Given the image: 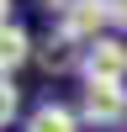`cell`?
Wrapping results in <instances>:
<instances>
[{
    "instance_id": "1",
    "label": "cell",
    "mask_w": 127,
    "mask_h": 132,
    "mask_svg": "<svg viewBox=\"0 0 127 132\" xmlns=\"http://www.w3.org/2000/svg\"><path fill=\"white\" fill-rule=\"evenodd\" d=\"M111 21V0H74L58 11V37L64 42H101V27Z\"/></svg>"
},
{
    "instance_id": "8",
    "label": "cell",
    "mask_w": 127,
    "mask_h": 132,
    "mask_svg": "<svg viewBox=\"0 0 127 132\" xmlns=\"http://www.w3.org/2000/svg\"><path fill=\"white\" fill-rule=\"evenodd\" d=\"M111 21H122V27H127V0H111Z\"/></svg>"
},
{
    "instance_id": "6",
    "label": "cell",
    "mask_w": 127,
    "mask_h": 132,
    "mask_svg": "<svg viewBox=\"0 0 127 132\" xmlns=\"http://www.w3.org/2000/svg\"><path fill=\"white\" fill-rule=\"evenodd\" d=\"M37 63H42V69H48V74H64V69H69V42H64V37H48V42H42V48H37Z\"/></svg>"
},
{
    "instance_id": "4",
    "label": "cell",
    "mask_w": 127,
    "mask_h": 132,
    "mask_svg": "<svg viewBox=\"0 0 127 132\" xmlns=\"http://www.w3.org/2000/svg\"><path fill=\"white\" fill-rule=\"evenodd\" d=\"M27 132H80V116H74L69 106L48 101V106H37V111L27 116Z\"/></svg>"
},
{
    "instance_id": "7",
    "label": "cell",
    "mask_w": 127,
    "mask_h": 132,
    "mask_svg": "<svg viewBox=\"0 0 127 132\" xmlns=\"http://www.w3.org/2000/svg\"><path fill=\"white\" fill-rule=\"evenodd\" d=\"M16 111H21V90L5 79V85H0V122L11 127V116H16Z\"/></svg>"
},
{
    "instance_id": "9",
    "label": "cell",
    "mask_w": 127,
    "mask_h": 132,
    "mask_svg": "<svg viewBox=\"0 0 127 132\" xmlns=\"http://www.w3.org/2000/svg\"><path fill=\"white\" fill-rule=\"evenodd\" d=\"M42 5H48V11H64V5H74V0H42Z\"/></svg>"
},
{
    "instance_id": "3",
    "label": "cell",
    "mask_w": 127,
    "mask_h": 132,
    "mask_svg": "<svg viewBox=\"0 0 127 132\" xmlns=\"http://www.w3.org/2000/svg\"><path fill=\"white\" fill-rule=\"evenodd\" d=\"M80 116L90 127H116L127 122V85H90L80 101Z\"/></svg>"
},
{
    "instance_id": "5",
    "label": "cell",
    "mask_w": 127,
    "mask_h": 132,
    "mask_svg": "<svg viewBox=\"0 0 127 132\" xmlns=\"http://www.w3.org/2000/svg\"><path fill=\"white\" fill-rule=\"evenodd\" d=\"M27 58H32V37L16 27V21H5V32H0V63H5V79H11V69H21Z\"/></svg>"
},
{
    "instance_id": "2",
    "label": "cell",
    "mask_w": 127,
    "mask_h": 132,
    "mask_svg": "<svg viewBox=\"0 0 127 132\" xmlns=\"http://www.w3.org/2000/svg\"><path fill=\"white\" fill-rule=\"evenodd\" d=\"M80 74H85V85H122L127 79V42H116V37L90 42L80 53Z\"/></svg>"
}]
</instances>
